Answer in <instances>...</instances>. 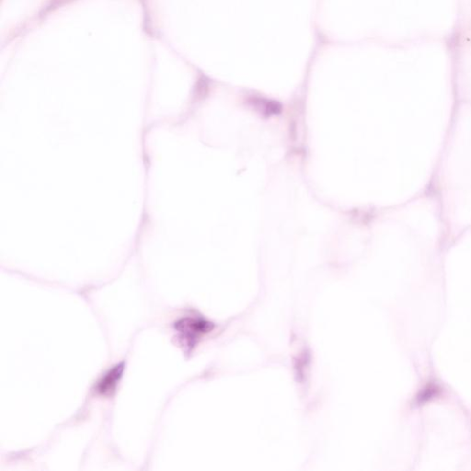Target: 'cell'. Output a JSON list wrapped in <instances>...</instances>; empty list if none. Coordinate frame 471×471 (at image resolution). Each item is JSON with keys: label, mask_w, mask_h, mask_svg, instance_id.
<instances>
[{"label": "cell", "mask_w": 471, "mask_h": 471, "mask_svg": "<svg viewBox=\"0 0 471 471\" xmlns=\"http://www.w3.org/2000/svg\"><path fill=\"white\" fill-rule=\"evenodd\" d=\"M125 369L124 362L113 366L99 379L95 385V391L103 397L112 396L119 385Z\"/></svg>", "instance_id": "7a4b0ae2"}, {"label": "cell", "mask_w": 471, "mask_h": 471, "mask_svg": "<svg viewBox=\"0 0 471 471\" xmlns=\"http://www.w3.org/2000/svg\"><path fill=\"white\" fill-rule=\"evenodd\" d=\"M173 328L179 343L190 351L196 346L202 337L213 328V324L198 314H189L177 320Z\"/></svg>", "instance_id": "6da1fadb"}]
</instances>
